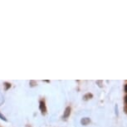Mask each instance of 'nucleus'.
I'll return each mask as SVG.
<instances>
[{
    "mask_svg": "<svg viewBox=\"0 0 127 127\" xmlns=\"http://www.w3.org/2000/svg\"><path fill=\"white\" fill-rule=\"evenodd\" d=\"M96 85L99 86V87H103V82L101 80H99V81H96Z\"/></svg>",
    "mask_w": 127,
    "mask_h": 127,
    "instance_id": "6",
    "label": "nucleus"
},
{
    "mask_svg": "<svg viewBox=\"0 0 127 127\" xmlns=\"http://www.w3.org/2000/svg\"><path fill=\"white\" fill-rule=\"evenodd\" d=\"M4 86H5V90H9L11 87V84L9 83V82H4Z\"/></svg>",
    "mask_w": 127,
    "mask_h": 127,
    "instance_id": "7",
    "label": "nucleus"
},
{
    "mask_svg": "<svg viewBox=\"0 0 127 127\" xmlns=\"http://www.w3.org/2000/svg\"><path fill=\"white\" fill-rule=\"evenodd\" d=\"M92 98H93V94L90 93V92L85 94L83 96V97H82L83 100H85V101H87V100H91V99H92Z\"/></svg>",
    "mask_w": 127,
    "mask_h": 127,
    "instance_id": "4",
    "label": "nucleus"
},
{
    "mask_svg": "<svg viewBox=\"0 0 127 127\" xmlns=\"http://www.w3.org/2000/svg\"><path fill=\"white\" fill-rule=\"evenodd\" d=\"M125 91L127 93V84H126V86H125Z\"/></svg>",
    "mask_w": 127,
    "mask_h": 127,
    "instance_id": "11",
    "label": "nucleus"
},
{
    "mask_svg": "<svg viewBox=\"0 0 127 127\" xmlns=\"http://www.w3.org/2000/svg\"><path fill=\"white\" fill-rule=\"evenodd\" d=\"M39 109L41 110L42 115H45L47 113V106H46V103L44 100H41L39 102Z\"/></svg>",
    "mask_w": 127,
    "mask_h": 127,
    "instance_id": "1",
    "label": "nucleus"
},
{
    "mask_svg": "<svg viewBox=\"0 0 127 127\" xmlns=\"http://www.w3.org/2000/svg\"><path fill=\"white\" fill-rule=\"evenodd\" d=\"M124 111H125V113H126V114L127 115V106H126L124 107Z\"/></svg>",
    "mask_w": 127,
    "mask_h": 127,
    "instance_id": "10",
    "label": "nucleus"
},
{
    "mask_svg": "<svg viewBox=\"0 0 127 127\" xmlns=\"http://www.w3.org/2000/svg\"><path fill=\"white\" fill-rule=\"evenodd\" d=\"M37 85V82H36V81L32 80V81H30V82H29L30 87H34V86H36Z\"/></svg>",
    "mask_w": 127,
    "mask_h": 127,
    "instance_id": "5",
    "label": "nucleus"
},
{
    "mask_svg": "<svg viewBox=\"0 0 127 127\" xmlns=\"http://www.w3.org/2000/svg\"><path fill=\"white\" fill-rule=\"evenodd\" d=\"M0 119H1V120H3L4 121H7V119H6V117L3 116V114H2L1 112H0Z\"/></svg>",
    "mask_w": 127,
    "mask_h": 127,
    "instance_id": "8",
    "label": "nucleus"
},
{
    "mask_svg": "<svg viewBox=\"0 0 127 127\" xmlns=\"http://www.w3.org/2000/svg\"><path fill=\"white\" fill-rule=\"evenodd\" d=\"M25 127H32V126H30V125H26Z\"/></svg>",
    "mask_w": 127,
    "mask_h": 127,
    "instance_id": "12",
    "label": "nucleus"
},
{
    "mask_svg": "<svg viewBox=\"0 0 127 127\" xmlns=\"http://www.w3.org/2000/svg\"><path fill=\"white\" fill-rule=\"evenodd\" d=\"M124 100H125V103H126V106H127V95H126V96H125Z\"/></svg>",
    "mask_w": 127,
    "mask_h": 127,
    "instance_id": "9",
    "label": "nucleus"
},
{
    "mask_svg": "<svg viewBox=\"0 0 127 127\" xmlns=\"http://www.w3.org/2000/svg\"><path fill=\"white\" fill-rule=\"evenodd\" d=\"M71 112H72V108L70 106H67L66 107L65 110H64V114H63V118L64 119H67L70 116Z\"/></svg>",
    "mask_w": 127,
    "mask_h": 127,
    "instance_id": "2",
    "label": "nucleus"
},
{
    "mask_svg": "<svg viewBox=\"0 0 127 127\" xmlns=\"http://www.w3.org/2000/svg\"><path fill=\"white\" fill-rule=\"evenodd\" d=\"M90 123H91V119L88 117H83L81 120V124H82V126H87Z\"/></svg>",
    "mask_w": 127,
    "mask_h": 127,
    "instance_id": "3",
    "label": "nucleus"
}]
</instances>
